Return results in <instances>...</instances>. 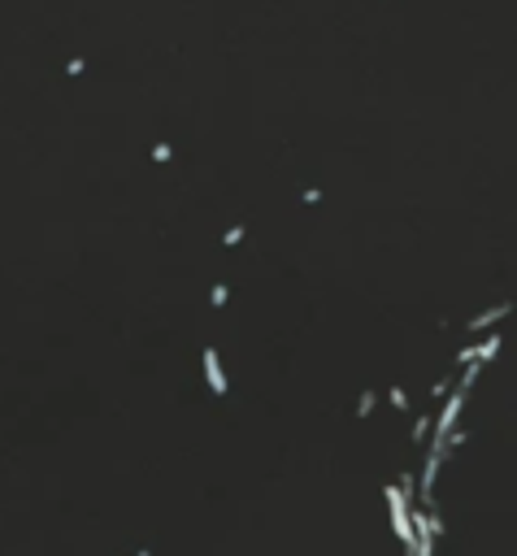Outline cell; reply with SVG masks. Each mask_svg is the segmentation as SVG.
I'll use <instances>...</instances> for the list:
<instances>
[{"mask_svg": "<svg viewBox=\"0 0 517 556\" xmlns=\"http://www.w3.org/2000/svg\"><path fill=\"white\" fill-rule=\"evenodd\" d=\"M204 374H209V383H213L218 396H226V374H222V365H218V352H213V348H204Z\"/></svg>", "mask_w": 517, "mask_h": 556, "instance_id": "6da1fadb", "label": "cell"}, {"mask_svg": "<svg viewBox=\"0 0 517 556\" xmlns=\"http://www.w3.org/2000/svg\"><path fill=\"white\" fill-rule=\"evenodd\" d=\"M509 309H513V304H496V309H487V313L470 318V326H465V331H487V326H496L500 318H509Z\"/></svg>", "mask_w": 517, "mask_h": 556, "instance_id": "7a4b0ae2", "label": "cell"}, {"mask_svg": "<svg viewBox=\"0 0 517 556\" xmlns=\"http://www.w3.org/2000/svg\"><path fill=\"white\" fill-rule=\"evenodd\" d=\"M392 404L400 408V413H409V396H405V391H400V387H392Z\"/></svg>", "mask_w": 517, "mask_h": 556, "instance_id": "3957f363", "label": "cell"}, {"mask_svg": "<svg viewBox=\"0 0 517 556\" xmlns=\"http://www.w3.org/2000/svg\"><path fill=\"white\" fill-rule=\"evenodd\" d=\"M369 408H374V391H365V396H361V404H357V413L365 417V413H369Z\"/></svg>", "mask_w": 517, "mask_h": 556, "instance_id": "277c9868", "label": "cell"}, {"mask_svg": "<svg viewBox=\"0 0 517 556\" xmlns=\"http://www.w3.org/2000/svg\"><path fill=\"white\" fill-rule=\"evenodd\" d=\"M226 296H231V291H226V287H222V283H218V287H213V296H209V300H213V304H218V309H222V304H226Z\"/></svg>", "mask_w": 517, "mask_h": 556, "instance_id": "5b68a950", "label": "cell"}, {"mask_svg": "<svg viewBox=\"0 0 517 556\" xmlns=\"http://www.w3.org/2000/svg\"><path fill=\"white\" fill-rule=\"evenodd\" d=\"M139 556H152V552H139Z\"/></svg>", "mask_w": 517, "mask_h": 556, "instance_id": "8992f818", "label": "cell"}]
</instances>
